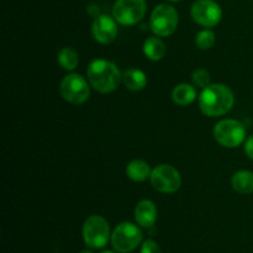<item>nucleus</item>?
I'll use <instances>...</instances> for the list:
<instances>
[{"instance_id":"obj_20","label":"nucleus","mask_w":253,"mask_h":253,"mask_svg":"<svg viewBox=\"0 0 253 253\" xmlns=\"http://www.w3.org/2000/svg\"><path fill=\"white\" fill-rule=\"evenodd\" d=\"M192 79L194 85L198 86V88L204 89L210 85V73L204 68L195 69L192 76Z\"/></svg>"},{"instance_id":"obj_11","label":"nucleus","mask_w":253,"mask_h":253,"mask_svg":"<svg viewBox=\"0 0 253 253\" xmlns=\"http://www.w3.org/2000/svg\"><path fill=\"white\" fill-rule=\"evenodd\" d=\"M116 20L108 15H99L94 19L91 25V34L96 42L103 44L111 43L118 36V25Z\"/></svg>"},{"instance_id":"obj_10","label":"nucleus","mask_w":253,"mask_h":253,"mask_svg":"<svg viewBox=\"0 0 253 253\" xmlns=\"http://www.w3.org/2000/svg\"><path fill=\"white\" fill-rule=\"evenodd\" d=\"M222 16L221 7L214 0H197L192 6V17L204 27H214Z\"/></svg>"},{"instance_id":"obj_1","label":"nucleus","mask_w":253,"mask_h":253,"mask_svg":"<svg viewBox=\"0 0 253 253\" xmlns=\"http://www.w3.org/2000/svg\"><path fill=\"white\" fill-rule=\"evenodd\" d=\"M234 94L224 84H210L203 89L199 95V108L207 116H220L231 110L234 106Z\"/></svg>"},{"instance_id":"obj_19","label":"nucleus","mask_w":253,"mask_h":253,"mask_svg":"<svg viewBox=\"0 0 253 253\" xmlns=\"http://www.w3.org/2000/svg\"><path fill=\"white\" fill-rule=\"evenodd\" d=\"M195 43H197L198 48L200 49H209L214 46L215 43V34L211 30H203V31L198 32L197 37H195Z\"/></svg>"},{"instance_id":"obj_2","label":"nucleus","mask_w":253,"mask_h":253,"mask_svg":"<svg viewBox=\"0 0 253 253\" xmlns=\"http://www.w3.org/2000/svg\"><path fill=\"white\" fill-rule=\"evenodd\" d=\"M89 84L101 94L115 90L120 84L123 76L115 63L108 59H94L86 71Z\"/></svg>"},{"instance_id":"obj_21","label":"nucleus","mask_w":253,"mask_h":253,"mask_svg":"<svg viewBox=\"0 0 253 253\" xmlns=\"http://www.w3.org/2000/svg\"><path fill=\"white\" fill-rule=\"evenodd\" d=\"M141 253H161V249L153 240H146L141 246Z\"/></svg>"},{"instance_id":"obj_12","label":"nucleus","mask_w":253,"mask_h":253,"mask_svg":"<svg viewBox=\"0 0 253 253\" xmlns=\"http://www.w3.org/2000/svg\"><path fill=\"white\" fill-rule=\"evenodd\" d=\"M135 219L140 226L152 227L157 220V208L151 200H141L135 208Z\"/></svg>"},{"instance_id":"obj_17","label":"nucleus","mask_w":253,"mask_h":253,"mask_svg":"<svg viewBox=\"0 0 253 253\" xmlns=\"http://www.w3.org/2000/svg\"><path fill=\"white\" fill-rule=\"evenodd\" d=\"M143 53L151 61H160L166 54V46L157 37H150L143 44Z\"/></svg>"},{"instance_id":"obj_24","label":"nucleus","mask_w":253,"mask_h":253,"mask_svg":"<svg viewBox=\"0 0 253 253\" xmlns=\"http://www.w3.org/2000/svg\"><path fill=\"white\" fill-rule=\"evenodd\" d=\"M79 253H91L90 251H82V252H79Z\"/></svg>"},{"instance_id":"obj_5","label":"nucleus","mask_w":253,"mask_h":253,"mask_svg":"<svg viewBox=\"0 0 253 253\" xmlns=\"http://www.w3.org/2000/svg\"><path fill=\"white\" fill-rule=\"evenodd\" d=\"M142 241V232L132 222H121L111 234V245L119 253H128L137 249Z\"/></svg>"},{"instance_id":"obj_3","label":"nucleus","mask_w":253,"mask_h":253,"mask_svg":"<svg viewBox=\"0 0 253 253\" xmlns=\"http://www.w3.org/2000/svg\"><path fill=\"white\" fill-rule=\"evenodd\" d=\"M110 226L103 216L91 215L83 225V239L89 249H103L108 245Z\"/></svg>"},{"instance_id":"obj_14","label":"nucleus","mask_w":253,"mask_h":253,"mask_svg":"<svg viewBox=\"0 0 253 253\" xmlns=\"http://www.w3.org/2000/svg\"><path fill=\"white\" fill-rule=\"evenodd\" d=\"M197 98V90L193 85L187 83L178 84L172 91V99L174 104L179 106H187L192 104Z\"/></svg>"},{"instance_id":"obj_15","label":"nucleus","mask_w":253,"mask_h":253,"mask_svg":"<svg viewBox=\"0 0 253 253\" xmlns=\"http://www.w3.org/2000/svg\"><path fill=\"white\" fill-rule=\"evenodd\" d=\"M123 82L127 89L132 91L142 90L147 84V77L142 71L136 68H130L124 72Z\"/></svg>"},{"instance_id":"obj_25","label":"nucleus","mask_w":253,"mask_h":253,"mask_svg":"<svg viewBox=\"0 0 253 253\" xmlns=\"http://www.w3.org/2000/svg\"><path fill=\"white\" fill-rule=\"evenodd\" d=\"M169 1H179V0H169Z\"/></svg>"},{"instance_id":"obj_4","label":"nucleus","mask_w":253,"mask_h":253,"mask_svg":"<svg viewBox=\"0 0 253 253\" xmlns=\"http://www.w3.org/2000/svg\"><path fill=\"white\" fill-rule=\"evenodd\" d=\"M179 21L178 12L172 5L161 4L151 14L150 27L153 34L161 37L170 36L175 31Z\"/></svg>"},{"instance_id":"obj_22","label":"nucleus","mask_w":253,"mask_h":253,"mask_svg":"<svg viewBox=\"0 0 253 253\" xmlns=\"http://www.w3.org/2000/svg\"><path fill=\"white\" fill-rule=\"evenodd\" d=\"M245 152H246L247 157L253 160V135L250 136L245 142Z\"/></svg>"},{"instance_id":"obj_7","label":"nucleus","mask_w":253,"mask_h":253,"mask_svg":"<svg viewBox=\"0 0 253 253\" xmlns=\"http://www.w3.org/2000/svg\"><path fill=\"white\" fill-rule=\"evenodd\" d=\"M59 93L68 103L79 105L85 103L90 96V89L85 79L79 74H68L59 84Z\"/></svg>"},{"instance_id":"obj_16","label":"nucleus","mask_w":253,"mask_h":253,"mask_svg":"<svg viewBox=\"0 0 253 253\" xmlns=\"http://www.w3.org/2000/svg\"><path fill=\"white\" fill-rule=\"evenodd\" d=\"M231 184L240 194H251L253 193V173L251 170H239L232 175Z\"/></svg>"},{"instance_id":"obj_23","label":"nucleus","mask_w":253,"mask_h":253,"mask_svg":"<svg viewBox=\"0 0 253 253\" xmlns=\"http://www.w3.org/2000/svg\"><path fill=\"white\" fill-rule=\"evenodd\" d=\"M101 253H115V252H113V251H104V252H101Z\"/></svg>"},{"instance_id":"obj_6","label":"nucleus","mask_w":253,"mask_h":253,"mask_svg":"<svg viewBox=\"0 0 253 253\" xmlns=\"http://www.w3.org/2000/svg\"><path fill=\"white\" fill-rule=\"evenodd\" d=\"M214 137L224 147L235 148L246 138V128L244 124L237 120H221L215 125Z\"/></svg>"},{"instance_id":"obj_13","label":"nucleus","mask_w":253,"mask_h":253,"mask_svg":"<svg viewBox=\"0 0 253 253\" xmlns=\"http://www.w3.org/2000/svg\"><path fill=\"white\" fill-rule=\"evenodd\" d=\"M150 165L142 160H133L126 167V174L133 182H143L151 178Z\"/></svg>"},{"instance_id":"obj_9","label":"nucleus","mask_w":253,"mask_h":253,"mask_svg":"<svg viewBox=\"0 0 253 253\" xmlns=\"http://www.w3.org/2000/svg\"><path fill=\"white\" fill-rule=\"evenodd\" d=\"M151 183L156 190L165 194L177 192L182 184L179 172L169 165H160L151 173Z\"/></svg>"},{"instance_id":"obj_18","label":"nucleus","mask_w":253,"mask_h":253,"mask_svg":"<svg viewBox=\"0 0 253 253\" xmlns=\"http://www.w3.org/2000/svg\"><path fill=\"white\" fill-rule=\"evenodd\" d=\"M57 59H58L59 66L63 69H66V71H73V69L77 68V66L79 63L78 53L72 47H63L58 52Z\"/></svg>"},{"instance_id":"obj_8","label":"nucleus","mask_w":253,"mask_h":253,"mask_svg":"<svg viewBox=\"0 0 253 253\" xmlns=\"http://www.w3.org/2000/svg\"><path fill=\"white\" fill-rule=\"evenodd\" d=\"M145 14V0H116L113 7L114 19L124 26L137 24L142 20Z\"/></svg>"}]
</instances>
